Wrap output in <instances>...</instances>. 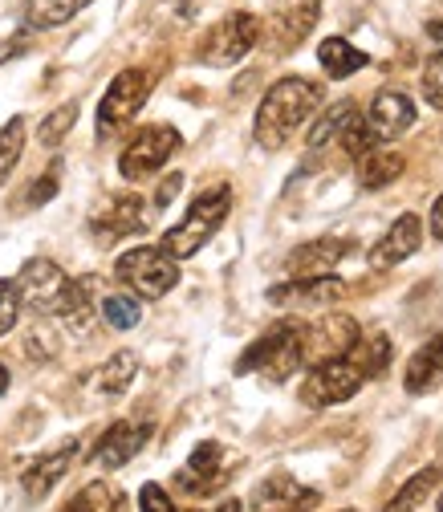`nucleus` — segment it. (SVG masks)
<instances>
[{"instance_id": "f257e3e1", "label": "nucleus", "mask_w": 443, "mask_h": 512, "mask_svg": "<svg viewBox=\"0 0 443 512\" xmlns=\"http://www.w3.org/2000/svg\"><path fill=\"white\" fill-rule=\"evenodd\" d=\"M391 362V342L383 334H370L358 338V346L334 362H322L305 374V387H301V403L305 407H338L346 399H354L362 391L366 378H378Z\"/></svg>"}, {"instance_id": "f03ea898", "label": "nucleus", "mask_w": 443, "mask_h": 512, "mask_svg": "<svg viewBox=\"0 0 443 512\" xmlns=\"http://www.w3.org/2000/svg\"><path fill=\"white\" fill-rule=\"evenodd\" d=\"M322 102V86L309 78H281L257 106V126L252 135L265 151H281L301 126L309 122V114Z\"/></svg>"}, {"instance_id": "7ed1b4c3", "label": "nucleus", "mask_w": 443, "mask_h": 512, "mask_svg": "<svg viewBox=\"0 0 443 512\" xmlns=\"http://www.w3.org/2000/svg\"><path fill=\"white\" fill-rule=\"evenodd\" d=\"M228 212H232V187L220 183V187L200 191V200L187 208V216L175 228H167L163 248L175 256V261H183V256H196L220 232V224L228 220Z\"/></svg>"}, {"instance_id": "20e7f679", "label": "nucleus", "mask_w": 443, "mask_h": 512, "mask_svg": "<svg viewBox=\"0 0 443 512\" xmlns=\"http://www.w3.org/2000/svg\"><path fill=\"white\" fill-rule=\"evenodd\" d=\"M114 277L126 285V289H135V297H147V301H159L167 297L175 285H179V261L159 244V248H131V252H122L118 256V265H114Z\"/></svg>"}, {"instance_id": "39448f33", "label": "nucleus", "mask_w": 443, "mask_h": 512, "mask_svg": "<svg viewBox=\"0 0 443 512\" xmlns=\"http://www.w3.org/2000/svg\"><path fill=\"white\" fill-rule=\"evenodd\" d=\"M305 362V342H301V326L293 322H277L269 334H261L252 342L240 362H236V374H269V378H289L297 366Z\"/></svg>"}, {"instance_id": "423d86ee", "label": "nucleus", "mask_w": 443, "mask_h": 512, "mask_svg": "<svg viewBox=\"0 0 443 512\" xmlns=\"http://www.w3.org/2000/svg\"><path fill=\"white\" fill-rule=\"evenodd\" d=\"M257 41H261V21L257 17L252 13H228L200 41V61L204 66H236V61H244L252 53Z\"/></svg>"}, {"instance_id": "0eeeda50", "label": "nucleus", "mask_w": 443, "mask_h": 512, "mask_svg": "<svg viewBox=\"0 0 443 512\" xmlns=\"http://www.w3.org/2000/svg\"><path fill=\"white\" fill-rule=\"evenodd\" d=\"M17 289H21V301L41 313V317H61L66 313V301L74 293V281L61 273L53 261H45V256H37V261H29L21 273H17Z\"/></svg>"}, {"instance_id": "6e6552de", "label": "nucleus", "mask_w": 443, "mask_h": 512, "mask_svg": "<svg viewBox=\"0 0 443 512\" xmlns=\"http://www.w3.org/2000/svg\"><path fill=\"white\" fill-rule=\"evenodd\" d=\"M147 94H151V74L147 70H122L106 94H102V106H98V139L122 131L143 106H147Z\"/></svg>"}, {"instance_id": "1a4fd4ad", "label": "nucleus", "mask_w": 443, "mask_h": 512, "mask_svg": "<svg viewBox=\"0 0 443 512\" xmlns=\"http://www.w3.org/2000/svg\"><path fill=\"white\" fill-rule=\"evenodd\" d=\"M183 147L179 131L175 126H143V131L126 143L122 159H118V171L122 179H131V183H143L147 175H155L159 167H167V159Z\"/></svg>"}, {"instance_id": "9d476101", "label": "nucleus", "mask_w": 443, "mask_h": 512, "mask_svg": "<svg viewBox=\"0 0 443 512\" xmlns=\"http://www.w3.org/2000/svg\"><path fill=\"white\" fill-rule=\"evenodd\" d=\"M322 17V0H273V13H269V45L277 53L297 49L313 25Z\"/></svg>"}, {"instance_id": "9b49d317", "label": "nucleus", "mask_w": 443, "mask_h": 512, "mask_svg": "<svg viewBox=\"0 0 443 512\" xmlns=\"http://www.w3.org/2000/svg\"><path fill=\"white\" fill-rule=\"evenodd\" d=\"M358 326H354V317H322V322H313L301 330V342H305V362L313 366H322V362H334L342 354H350L358 346Z\"/></svg>"}, {"instance_id": "f8f14e48", "label": "nucleus", "mask_w": 443, "mask_h": 512, "mask_svg": "<svg viewBox=\"0 0 443 512\" xmlns=\"http://www.w3.org/2000/svg\"><path fill=\"white\" fill-rule=\"evenodd\" d=\"M151 423L147 419H118L114 427H106V435L98 439V447H94V464H102L106 472H114V468H126L131 464L143 447H147V439H151Z\"/></svg>"}, {"instance_id": "ddd939ff", "label": "nucleus", "mask_w": 443, "mask_h": 512, "mask_svg": "<svg viewBox=\"0 0 443 512\" xmlns=\"http://www.w3.org/2000/svg\"><path fill=\"white\" fill-rule=\"evenodd\" d=\"M143 228H147V208H143V200L135 196V191L106 200V204L94 212V220H90V232H94L98 244H114V240L135 236V232H143Z\"/></svg>"}, {"instance_id": "4468645a", "label": "nucleus", "mask_w": 443, "mask_h": 512, "mask_svg": "<svg viewBox=\"0 0 443 512\" xmlns=\"http://www.w3.org/2000/svg\"><path fill=\"white\" fill-rule=\"evenodd\" d=\"M346 297V281L338 277H297L277 289H269V301L281 309H326Z\"/></svg>"}, {"instance_id": "2eb2a0df", "label": "nucleus", "mask_w": 443, "mask_h": 512, "mask_svg": "<svg viewBox=\"0 0 443 512\" xmlns=\"http://www.w3.org/2000/svg\"><path fill=\"white\" fill-rule=\"evenodd\" d=\"M366 122H370V131L378 135V143L399 139V135H407L411 126H415V102L403 90H383V94L370 102Z\"/></svg>"}, {"instance_id": "dca6fc26", "label": "nucleus", "mask_w": 443, "mask_h": 512, "mask_svg": "<svg viewBox=\"0 0 443 512\" xmlns=\"http://www.w3.org/2000/svg\"><path fill=\"white\" fill-rule=\"evenodd\" d=\"M74 452H78V439H66V443H57L53 452L37 456V460L25 468V476H21L25 496H29V500H45V496L53 492V484H61V476L70 472Z\"/></svg>"}, {"instance_id": "f3484780", "label": "nucleus", "mask_w": 443, "mask_h": 512, "mask_svg": "<svg viewBox=\"0 0 443 512\" xmlns=\"http://www.w3.org/2000/svg\"><path fill=\"white\" fill-rule=\"evenodd\" d=\"M419 244H423V220L407 212V216H399V220L391 224V232H387L383 240L370 248V265H374V269H395V265L407 261V256L419 252Z\"/></svg>"}, {"instance_id": "a211bd4d", "label": "nucleus", "mask_w": 443, "mask_h": 512, "mask_svg": "<svg viewBox=\"0 0 443 512\" xmlns=\"http://www.w3.org/2000/svg\"><path fill=\"white\" fill-rule=\"evenodd\" d=\"M346 252H354L350 240H334V236H326V240H309V244L293 248V256H289V273H297V277H330V269H334L338 261H346Z\"/></svg>"}, {"instance_id": "6ab92c4d", "label": "nucleus", "mask_w": 443, "mask_h": 512, "mask_svg": "<svg viewBox=\"0 0 443 512\" xmlns=\"http://www.w3.org/2000/svg\"><path fill=\"white\" fill-rule=\"evenodd\" d=\"M220 472H224V447L220 443H200L192 452V460L183 464L175 484L183 492H192V496H204V492H212L220 484Z\"/></svg>"}, {"instance_id": "aec40b11", "label": "nucleus", "mask_w": 443, "mask_h": 512, "mask_svg": "<svg viewBox=\"0 0 443 512\" xmlns=\"http://www.w3.org/2000/svg\"><path fill=\"white\" fill-rule=\"evenodd\" d=\"M439 378H443V334L427 338V342L411 354L407 374H403V387H407L411 395H423V391H431V387H435Z\"/></svg>"}, {"instance_id": "412c9836", "label": "nucleus", "mask_w": 443, "mask_h": 512, "mask_svg": "<svg viewBox=\"0 0 443 512\" xmlns=\"http://www.w3.org/2000/svg\"><path fill=\"white\" fill-rule=\"evenodd\" d=\"M318 61H322V70H326L334 82H342V78L358 74L370 57H366L362 49H354L346 37H326V41L318 45Z\"/></svg>"}, {"instance_id": "4be33fe9", "label": "nucleus", "mask_w": 443, "mask_h": 512, "mask_svg": "<svg viewBox=\"0 0 443 512\" xmlns=\"http://www.w3.org/2000/svg\"><path fill=\"white\" fill-rule=\"evenodd\" d=\"M90 0H29L25 5V25L29 29H57L70 17H78Z\"/></svg>"}, {"instance_id": "5701e85b", "label": "nucleus", "mask_w": 443, "mask_h": 512, "mask_svg": "<svg viewBox=\"0 0 443 512\" xmlns=\"http://www.w3.org/2000/svg\"><path fill=\"white\" fill-rule=\"evenodd\" d=\"M403 155L399 151H370L362 163H358V183L366 187V191H378V187H387V183H395L399 175H403Z\"/></svg>"}, {"instance_id": "b1692460", "label": "nucleus", "mask_w": 443, "mask_h": 512, "mask_svg": "<svg viewBox=\"0 0 443 512\" xmlns=\"http://www.w3.org/2000/svg\"><path fill=\"white\" fill-rule=\"evenodd\" d=\"M439 480H443V468L439 464H431V468H423V472H415L395 496H391V504L383 508V512H415L435 488H439Z\"/></svg>"}, {"instance_id": "393cba45", "label": "nucleus", "mask_w": 443, "mask_h": 512, "mask_svg": "<svg viewBox=\"0 0 443 512\" xmlns=\"http://www.w3.org/2000/svg\"><path fill=\"white\" fill-rule=\"evenodd\" d=\"M135 374H139V358H135L131 350H118V354L98 370V391H102V395H122V391L135 382Z\"/></svg>"}, {"instance_id": "a878e982", "label": "nucleus", "mask_w": 443, "mask_h": 512, "mask_svg": "<svg viewBox=\"0 0 443 512\" xmlns=\"http://www.w3.org/2000/svg\"><path fill=\"white\" fill-rule=\"evenodd\" d=\"M98 309H102V317H106L114 330H135L143 322V309H139V297L135 293H106Z\"/></svg>"}, {"instance_id": "bb28decb", "label": "nucleus", "mask_w": 443, "mask_h": 512, "mask_svg": "<svg viewBox=\"0 0 443 512\" xmlns=\"http://www.w3.org/2000/svg\"><path fill=\"white\" fill-rule=\"evenodd\" d=\"M358 118V110H354V102H338V106H330L322 118H318V126L309 131V147H326L330 139H342V131Z\"/></svg>"}, {"instance_id": "cd10ccee", "label": "nucleus", "mask_w": 443, "mask_h": 512, "mask_svg": "<svg viewBox=\"0 0 443 512\" xmlns=\"http://www.w3.org/2000/svg\"><path fill=\"white\" fill-rule=\"evenodd\" d=\"M21 151H25V118H9L0 126V187H5V179L13 175Z\"/></svg>"}, {"instance_id": "c85d7f7f", "label": "nucleus", "mask_w": 443, "mask_h": 512, "mask_svg": "<svg viewBox=\"0 0 443 512\" xmlns=\"http://www.w3.org/2000/svg\"><path fill=\"white\" fill-rule=\"evenodd\" d=\"M61 512H122V496L110 484H86Z\"/></svg>"}, {"instance_id": "c756f323", "label": "nucleus", "mask_w": 443, "mask_h": 512, "mask_svg": "<svg viewBox=\"0 0 443 512\" xmlns=\"http://www.w3.org/2000/svg\"><path fill=\"white\" fill-rule=\"evenodd\" d=\"M74 122H78V102H66V106H57L45 122H41V131H37V139L45 143V147H61L66 143V135L74 131Z\"/></svg>"}, {"instance_id": "7c9ffc66", "label": "nucleus", "mask_w": 443, "mask_h": 512, "mask_svg": "<svg viewBox=\"0 0 443 512\" xmlns=\"http://www.w3.org/2000/svg\"><path fill=\"white\" fill-rule=\"evenodd\" d=\"M374 143H378V135L370 131V122H366L362 114H358V118L346 126V131H342V147H346V155H350V159H358V163L374 151Z\"/></svg>"}, {"instance_id": "2f4dec72", "label": "nucleus", "mask_w": 443, "mask_h": 512, "mask_svg": "<svg viewBox=\"0 0 443 512\" xmlns=\"http://www.w3.org/2000/svg\"><path fill=\"white\" fill-rule=\"evenodd\" d=\"M21 289L17 281H0V334H9L17 326V317H21Z\"/></svg>"}, {"instance_id": "473e14b6", "label": "nucleus", "mask_w": 443, "mask_h": 512, "mask_svg": "<svg viewBox=\"0 0 443 512\" xmlns=\"http://www.w3.org/2000/svg\"><path fill=\"white\" fill-rule=\"evenodd\" d=\"M423 98H427L435 110H443V53H435V57L427 61V70H423Z\"/></svg>"}, {"instance_id": "72a5a7b5", "label": "nucleus", "mask_w": 443, "mask_h": 512, "mask_svg": "<svg viewBox=\"0 0 443 512\" xmlns=\"http://www.w3.org/2000/svg\"><path fill=\"white\" fill-rule=\"evenodd\" d=\"M53 191H57V167L49 171V175H41V179H33L29 183V208H41V204H49L53 200Z\"/></svg>"}, {"instance_id": "f704fd0d", "label": "nucleus", "mask_w": 443, "mask_h": 512, "mask_svg": "<svg viewBox=\"0 0 443 512\" xmlns=\"http://www.w3.org/2000/svg\"><path fill=\"white\" fill-rule=\"evenodd\" d=\"M139 508H143V512H175L171 496H167L159 484H143V492H139Z\"/></svg>"}, {"instance_id": "c9c22d12", "label": "nucleus", "mask_w": 443, "mask_h": 512, "mask_svg": "<svg viewBox=\"0 0 443 512\" xmlns=\"http://www.w3.org/2000/svg\"><path fill=\"white\" fill-rule=\"evenodd\" d=\"M29 45H33V33H29V29H25V33H13L9 41H0V66H5V61H13L17 53H25Z\"/></svg>"}, {"instance_id": "e433bc0d", "label": "nucleus", "mask_w": 443, "mask_h": 512, "mask_svg": "<svg viewBox=\"0 0 443 512\" xmlns=\"http://www.w3.org/2000/svg\"><path fill=\"white\" fill-rule=\"evenodd\" d=\"M179 183H183V175H171V179H167V183L159 187V196H155V204H159V208H167V204L175 200V191H179Z\"/></svg>"}, {"instance_id": "4c0bfd02", "label": "nucleus", "mask_w": 443, "mask_h": 512, "mask_svg": "<svg viewBox=\"0 0 443 512\" xmlns=\"http://www.w3.org/2000/svg\"><path fill=\"white\" fill-rule=\"evenodd\" d=\"M431 232H435V240H443V196L431 208Z\"/></svg>"}, {"instance_id": "58836bf2", "label": "nucleus", "mask_w": 443, "mask_h": 512, "mask_svg": "<svg viewBox=\"0 0 443 512\" xmlns=\"http://www.w3.org/2000/svg\"><path fill=\"white\" fill-rule=\"evenodd\" d=\"M216 512H244V504H240V500H224Z\"/></svg>"}, {"instance_id": "ea45409f", "label": "nucleus", "mask_w": 443, "mask_h": 512, "mask_svg": "<svg viewBox=\"0 0 443 512\" xmlns=\"http://www.w3.org/2000/svg\"><path fill=\"white\" fill-rule=\"evenodd\" d=\"M5 391H9V366L0 362V395H5Z\"/></svg>"}, {"instance_id": "a19ab883", "label": "nucleus", "mask_w": 443, "mask_h": 512, "mask_svg": "<svg viewBox=\"0 0 443 512\" xmlns=\"http://www.w3.org/2000/svg\"><path fill=\"white\" fill-rule=\"evenodd\" d=\"M427 33H431L435 41H443V21H431V25H427Z\"/></svg>"}, {"instance_id": "79ce46f5", "label": "nucleus", "mask_w": 443, "mask_h": 512, "mask_svg": "<svg viewBox=\"0 0 443 512\" xmlns=\"http://www.w3.org/2000/svg\"><path fill=\"white\" fill-rule=\"evenodd\" d=\"M192 5H196V0H187V9H192Z\"/></svg>"}]
</instances>
